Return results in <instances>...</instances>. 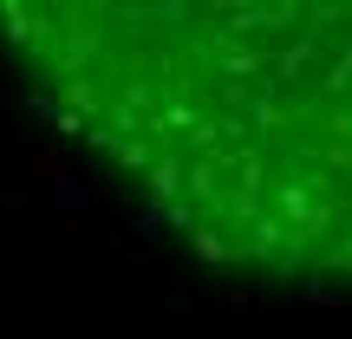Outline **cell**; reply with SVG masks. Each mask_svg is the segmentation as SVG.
Returning <instances> with one entry per match:
<instances>
[{
	"label": "cell",
	"instance_id": "cell-1",
	"mask_svg": "<svg viewBox=\"0 0 352 339\" xmlns=\"http://www.w3.org/2000/svg\"><path fill=\"white\" fill-rule=\"evenodd\" d=\"M78 248H91V222L85 215H59V254H78Z\"/></svg>",
	"mask_w": 352,
	"mask_h": 339
},
{
	"label": "cell",
	"instance_id": "cell-2",
	"mask_svg": "<svg viewBox=\"0 0 352 339\" xmlns=\"http://www.w3.org/2000/svg\"><path fill=\"white\" fill-rule=\"evenodd\" d=\"M26 176H39V183H65V157H59V151L26 157Z\"/></svg>",
	"mask_w": 352,
	"mask_h": 339
},
{
	"label": "cell",
	"instance_id": "cell-3",
	"mask_svg": "<svg viewBox=\"0 0 352 339\" xmlns=\"http://www.w3.org/2000/svg\"><path fill=\"white\" fill-rule=\"evenodd\" d=\"M118 307H124V314H157L164 294H157V287H124V294H118Z\"/></svg>",
	"mask_w": 352,
	"mask_h": 339
}]
</instances>
